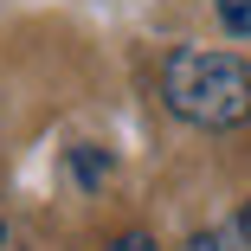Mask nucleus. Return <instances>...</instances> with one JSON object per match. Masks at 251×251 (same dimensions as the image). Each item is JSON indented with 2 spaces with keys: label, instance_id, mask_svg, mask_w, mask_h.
Wrapping results in <instances>:
<instances>
[{
  "label": "nucleus",
  "instance_id": "5",
  "mask_svg": "<svg viewBox=\"0 0 251 251\" xmlns=\"http://www.w3.org/2000/svg\"><path fill=\"white\" fill-rule=\"evenodd\" d=\"M110 251H155V238H148V232H129V238H116Z\"/></svg>",
  "mask_w": 251,
  "mask_h": 251
},
{
  "label": "nucleus",
  "instance_id": "2",
  "mask_svg": "<svg viewBox=\"0 0 251 251\" xmlns=\"http://www.w3.org/2000/svg\"><path fill=\"white\" fill-rule=\"evenodd\" d=\"M187 251H251V206H238L226 226H206V232H193Z\"/></svg>",
  "mask_w": 251,
  "mask_h": 251
},
{
  "label": "nucleus",
  "instance_id": "4",
  "mask_svg": "<svg viewBox=\"0 0 251 251\" xmlns=\"http://www.w3.org/2000/svg\"><path fill=\"white\" fill-rule=\"evenodd\" d=\"M71 161H77V180H103V168H110L103 155H97V148H77Z\"/></svg>",
  "mask_w": 251,
  "mask_h": 251
},
{
  "label": "nucleus",
  "instance_id": "3",
  "mask_svg": "<svg viewBox=\"0 0 251 251\" xmlns=\"http://www.w3.org/2000/svg\"><path fill=\"white\" fill-rule=\"evenodd\" d=\"M213 7H219V20H226L238 39H251V0H213Z\"/></svg>",
  "mask_w": 251,
  "mask_h": 251
},
{
  "label": "nucleus",
  "instance_id": "1",
  "mask_svg": "<svg viewBox=\"0 0 251 251\" xmlns=\"http://www.w3.org/2000/svg\"><path fill=\"white\" fill-rule=\"evenodd\" d=\"M161 97L193 129H238V123H251V58L187 45L161 71Z\"/></svg>",
  "mask_w": 251,
  "mask_h": 251
}]
</instances>
